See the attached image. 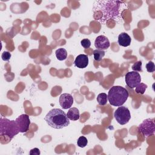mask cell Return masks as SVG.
<instances>
[{
	"instance_id": "6da1fadb",
	"label": "cell",
	"mask_w": 155,
	"mask_h": 155,
	"mask_svg": "<svg viewBox=\"0 0 155 155\" xmlns=\"http://www.w3.org/2000/svg\"><path fill=\"white\" fill-rule=\"evenodd\" d=\"M125 5L127 4L125 2L118 1H96L93 6L94 18L101 21L115 19L124 10Z\"/></svg>"
},
{
	"instance_id": "7a4b0ae2",
	"label": "cell",
	"mask_w": 155,
	"mask_h": 155,
	"mask_svg": "<svg viewBox=\"0 0 155 155\" xmlns=\"http://www.w3.org/2000/svg\"><path fill=\"white\" fill-rule=\"evenodd\" d=\"M44 119L50 127L55 129H62L70 124L67 114L59 108L51 110L46 114Z\"/></svg>"
},
{
	"instance_id": "3957f363",
	"label": "cell",
	"mask_w": 155,
	"mask_h": 155,
	"mask_svg": "<svg viewBox=\"0 0 155 155\" xmlns=\"http://www.w3.org/2000/svg\"><path fill=\"white\" fill-rule=\"evenodd\" d=\"M108 101L110 105L115 107L122 106L127 100L129 94L124 87L119 85L112 87L108 93Z\"/></svg>"
},
{
	"instance_id": "277c9868",
	"label": "cell",
	"mask_w": 155,
	"mask_h": 155,
	"mask_svg": "<svg viewBox=\"0 0 155 155\" xmlns=\"http://www.w3.org/2000/svg\"><path fill=\"white\" fill-rule=\"evenodd\" d=\"M19 133L15 120L1 118V136H6L10 140Z\"/></svg>"
},
{
	"instance_id": "5b68a950",
	"label": "cell",
	"mask_w": 155,
	"mask_h": 155,
	"mask_svg": "<svg viewBox=\"0 0 155 155\" xmlns=\"http://www.w3.org/2000/svg\"><path fill=\"white\" fill-rule=\"evenodd\" d=\"M114 116L120 125H125L131 119V114L128 108L123 106H120L116 110Z\"/></svg>"
},
{
	"instance_id": "8992f818",
	"label": "cell",
	"mask_w": 155,
	"mask_h": 155,
	"mask_svg": "<svg viewBox=\"0 0 155 155\" xmlns=\"http://www.w3.org/2000/svg\"><path fill=\"white\" fill-rule=\"evenodd\" d=\"M139 131L145 137L152 136L154 133L155 124L153 119H147L144 120L138 127Z\"/></svg>"
},
{
	"instance_id": "52a82bcc",
	"label": "cell",
	"mask_w": 155,
	"mask_h": 155,
	"mask_svg": "<svg viewBox=\"0 0 155 155\" xmlns=\"http://www.w3.org/2000/svg\"><path fill=\"white\" fill-rule=\"evenodd\" d=\"M125 80L129 88H134L141 82V77L137 71H129L125 74Z\"/></svg>"
},
{
	"instance_id": "ba28073f",
	"label": "cell",
	"mask_w": 155,
	"mask_h": 155,
	"mask_svg": "<svg viewBox=\"0 0 155 155\" xmlns=\"http://www.w3.org/2000/svg\"><path fill=\"white\" fill-rule=\"evenodd\" d=\"M15 122L19 132L26 133L28 131L30 125V120L27 114H22L20 115L16 119Z\"/></svg>"
},
{
	"instance_id": "9c48e42d",
	"label": "cell",
	"mask_w": 155,
	"mask_h": 155,
	"mask_svg": "<svg viewBox=\"0 0 155 155\" xmlns=\"http://www.w3.org/2000/svg\"><path fill=\"white\" fill-rule=\"evenodd\" d=\"M59 104L63 109L70 108L73 104V97L69 93H63L59 97Z\"/></svg>"
},
{
	"instance_id": "30bf717a",
	"label": "cell",
	"mask_w": 155,
	"mask_h": 155,
	"mask_svg": "<svg viewBox=\"0 0 155 155\" xmlns=\"http://www.w3.org/2000/svg\"><path fill=\"white\" fill-rule=\"evenodd\" d=\"M94 45L97 49L104 50L108 48L110 44L108 39L106 36L104 35H100L96 38L94 41Z\"/></svg>"
},
{
	"instance_id": "8fae6325",
	"label": "cell",
	"mask_w": 155,
	"mask_h": 155,
	"mask_svg": "<svg viewBox=\"0 0 155 155\" xmlns=\"http://www.w3.org/2000/svg\"><path fill=\"white\" fill-rule=\"evenodd\" d=\"M74 65L79 68H84L88 65V56L84 54H81L78 55L74 61Z\"/></svg>"
},
{
	"instance_id": "7c38bea8",
	"label": "cell",
	"mask_w": 155,
	"mask_h": 155,
	"mask_svg": "<svg viewBox=\"0 0 155 155\" xmlns=\"http://www.w3.org/2000/svg\"><path fill=\"white\" fill-rule=\"evenodd\" d=\"M131 41V37L125 32L121 33L118 36V44L122 47H128L130 45Z\"/></svg>"
},
{
	"instance_id": "4fadbf2b",
	"label": "cell",
	"mask_w": 155,
	"mask_h": 155,
	"mask_svg": "<svg viewBox=\"0 0 155 155\" xmlns=\"http://www.w3.org/2000/svg\"><path fill=\"white\" fill-rule=\"evenodd\" d=\"M67 116L69 119V120H77L80 117L79 111L77 108H75V107L70 108L69 110L67 113Z\"/></svg>"
},
{
	"instance_id": "5bb4252c",
	"label": "cell",
	"mask_w": 155,
	"mask_h": 155,
	"mask_svg": "<svg viewBox=\"0 0 155 155\" xmlns=\"http://www.w3.org/2000/svg\"><path fill=\"white\" fill-rule=\"evenodd\" d=\"M56 57L59 61H63L66 59L67 57V51L64 48H59L56 50Z\"/></svg>"
},
{
	"instance_id": "9a60e30c",
	"label": "cell",
	"mask_w": 155,
	"mask_h": 155,
	"mask_svg": "<svg viewBox=\"0 0 155 155\" xmlns=\"http://www.w3.org/2000/svg\"><path fill=\"white\" fill-rule=\"evenodd\" d=\"M96 100L100 105H105L108 101V96L105 93H100L97 95Z\"/></svg>"
},
{
	"instance_id": "2e32d148",
	"label": "cell",
	"mask_w": 155,
	"mask_h": 155,
	"mask_svg": "<svg viewBox=\"0 0 155 155\" xmlns=\"http://www.w3.org/2000/svg\"><path fill=\"white\" fill-rule=\"evenodd\" d=\"M105 51L104 50H94L93 51V56H94V59L96 61H101L104 56H105Z\"/></svg>"
},
{
	"instance_id": "e0dca14e",
	"label": "cell",
	"mask_w": 155,
	"mask_h": 155,
	"mask_svg": "<svg viewBox=\"0 0 155 155\" xmlns=\"http://www.w3.org/2000/svg\"><path fill=\"white\" fill-rule=\"evenodd\" d=\"M147 88V85L143 83H140L135 87V91L137 94H143L145 92V90Z\"/></svg>"
},
{
	"instance_id": "ac0fdd59",
	"label": "cell",
	"mask_w": 155,
	"mask_h": 155,
	"mask_svg": "<svg viewBox=\"0 0 155 155\" xmlns=\"http://www.w3.org/2000/svg\"><path fill=\"white\" fill-rule=\"evenodd\" d=\"M88 140L85 136H81L78 138L77 140V145L81 148H84L87 145Z\"/></svg>"
},
{
	"instance_id": "d6986e66",
	"label": "cell",
	"mask_w": 155,
	"mask_h": 155,
	"mask_svg": "<svg viewBox=\"0 0 155 155\" xmlns=\"http://www.w3.org/2000/svg\"><path fill=\"white\" fill-rule=\"evenodd\" d=\"M142 62L140 61L136 62L131 67V68L134 71H142Z\"/></svg>"
},
{
	"instance_id": "ffe728a7",
	"label": "cell",
	"mask_w": 155,
	"mask_h": 155,
	"mask_svg": "<svg viewBox=\"0 0 155 155\" xmlns=\"http://www.w3.org/2000/svg\"><path fill=\"white\" fill-rule=\"evenodd\" d=\"M146 68L148 72L149 73H153L155 71V65L153 62L149 61L146 64Z\"/></svg>"
},
{
	"instance_id": "44dd1931",
	"label": "cell",
	"mask_w": 155,
	"mask_h": 155,
	"mask_svg": "<svg viewBox=\"0 0 155 155\" xmlns=\"http://www.w3.org/2000/svg\"><path fill=\"white\" fill-rule=\"evenodd\" d=\"M81 44L84 48H88L91 45V42L88 39H83L81 41Z\"/></svg>"
},
{
	"instance_id": "7402d4cb",
	"label": "cell",
	"mask_w": 155,
	"mask_h": 155,
	"mask_svg": "<svg viewBox=\"0 0 155 155\" xmlns=\"http://www.w3.org/2000/svg\"><path fill=\"white\" fill-rule=\"evenodd\" d=\"M11 53L8 51H4L2 53L1 55V58L3 61H8L10 60V59L11 58Z\"/></svg>"
},
{
	"instance_id": "603a6c76",
	"label": "cell",
	"mask_w": 155,
	"mask_h": 155,
	"mask_svg": "<svg viewBox=\"0 0 155 155\" xmlns=\"http://www.w3.org/2000/svg\"><path fill=\"white\" fill-rule=\"evenodd\" d=\"M29 153H30V154H31H31L39 155V154H40V151H39V150L38 148H35L31 150Z\"/></svg>"
}]
</instances>
